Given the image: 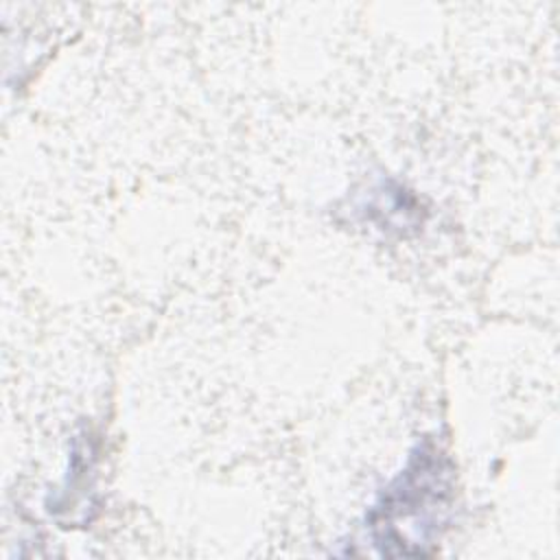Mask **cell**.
I'll list each match as a JSON object with an SVG mask.
<instances>
[{
    "label": "cell",
    "mask_w": 560,
    "mask_h": 560,
    "mask_svg": "<svg viewBox=\"0 0 560 560\" xmlns=\"http://www.w3.org/2000/svg\"><path fill=\"white\" fill-rule=\"evenodd\" d=\"M446 479L442 475L440 462L424 455L409 466L407 472L398 477V481L387 490L383 503L374 510V534L381 547L387 545L398 525L413 523V540L416 551L424 553V545L429 540V527L438 518L446 499Z\"/></svg>",
    "instance_id": "obj_1"
}]
</instances>
